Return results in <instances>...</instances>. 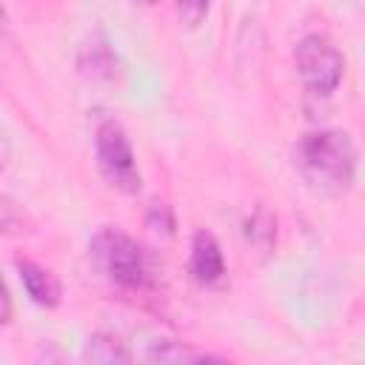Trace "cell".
<instances>
[{"instance_id": "1", "label": "cell", "mask_w": 365, "mask_h": 365, "mask_svg": "<svg viewBox=\"0 0 365 365\" xmlns=\"http://www.w3.org/2000/svg\"><path fill=\"white\" fill-rule=\"evenodd\" d=\"M294 168L319 194L339 197L356 180V145L342 128H317L297 140Z\"/></svg>"}, {"instance_id": "2", "label": "cell", "mask_w": 365, "mask_h": 365, "mask_svg": "<svg viewBox=\"0 0 365 365\" xmlns=\"http://www.w3.org/2000/svg\"><path fill=\"white\" fill-rule=\"evenodd\" d=\"M88 257L94 268L120 291L148 294L160 285L157 257L140 240L120 228H100L88 242Z\"/></svg>"}, {"instance_id": "3", "label": "cell", "mask_w": 365, "mask_h": 365, "mask_svg": "<svg viewBox=\"0 0 365 365\" xmlns=\"http://www.w3.org/2000/svg\"><path fill=\"white\" fill-rule=\"evenodd\" d=\"M94 157L100 177L120 194H137L143 188V174L125 128L117 120H103L94 131Z\"/></svg>"}, {"instance_id": "4", "label": "cell", "mask_w": 365, "mask_h": 365, "mask_svg": "<svg viewBox=\"0 0 365 365\" xmlns=\"http://www.w3.org/2000/svg\"><path fill=\"white\" fill-rule=\"evenodd\" d=\"M294 60H297V71L308 94L328 97L331 91H336L342 71H345V57L325 34L302 37L294 48Z\"/></svg>"}, {"instance_id": "5", "label": "cell", "mask_w": 365, "mask_h": 365, "mask_svg": "<svg viewBox=\"0 0 365 365\" xmlns=\"http://www.w3.org/2000/svg\"><path fill=\"white\" fill-rule=\"evenodd\" d=\"M188 268L200 285H220L225 279V257H222V248L214 234H208V231L194 234Z\"/></svg>"}, {"instance_id": "6", "label": "cell", "mask_w": 365, "mask_h": 365, "mask_svg": "<svg viewBox=\"0 0 365 365\" xmlns=\"http://www.w3.org/2000/svg\"><path fill=\"white\" fill-rule=\"evenodd\" d=\"M17 271H20V279L26 285V294L31 297V302H37L43 308L60 305L63 285H60V279L48 268H43V265H37L31 259H17Z\"/></svg>"}, {"instance_id": "7", "label": "cell", "mask_w": 365, "mask_h": 365, "mask_svg": "<svg viewBox=\"0 0 365 365\" xmlns=\"http://www.w3.org/2000/svg\"><path fill=\"white\" fill-rule=\"evenodd\" d=\"M77 66L91 80H114V74H117V54H114V48L108 46V40L103 34H94L91 40L83 43Z\"/></svg>"}, {"instance_id": "8", "label": "cell", "mask_w": 365, "mask_h": 365, "mask_svg": "<svg viewBox=\"0 0 365 365\" xmlns=\"http://www.w3.org/2000/svg\"><path fill=\"white\" fill-rule=\"evenodd\" d=\"M83 359L88 362H103V365H117V362H131V351L125 348V342H120L114 334H94L86 348H83Z\"/></svg>"}, {"instance_id": "9", "label": "cell", "mask_w": 365, "mask_h": 365, "mask_svg": "<svg viewBox=\"0 0 365 365\" xmlns=\"http://www.w3.org/2000/svg\"><path fill=\"white\" fill-rule=\"evenodd\" d=\"M245 240L259 251L274 248V242H277V217L265 205H257L254 214L245 220Z\"/></svg>"}, {"instance_id": "10", "label": "cell", "mask_w": 365, "mask_h": 365, "mask_svg": "<svg viewBox=\"0 0 365 365\" xmlns=\"http://www.w3.org/2000/svg\"><path fill=\"white\" fill-rule=\"evenodd\" d=\"M148 359L151 362H208V359H222V356L188 348L182 342H160V345H154L148 351Z\"/></svg>"}, {"instance_id": "11", "label": "cell", "mask_w": 365, "mask_h": 365, "mask_svg": "<svg viewBox=\"0 0 365 365\" xmlns=\"http://www.w3.org/2000/svg\"><path fill=\"white\" fill-rule=\"evenodd\" d=\"M31 217L23 205H17L11 197L0 194V234H26L31 231Z\"/></svg>"}, {"instance_id": "12", "label": "cell", "mask_w": 365, "mask_h": 365, "mask_svg": "<svg viewBox=\"0 0 365 365\" xmlns=\"http://www.w3.org/2000/svg\"><path fill=\"white\" fill-rule=\"evenodd\" d=\"M214 0H177V17L185 29H197L205 17H208V9H211Z\"/></svg>"}, {"instance_id": "13", "label": "cell", "mask_w": 365, "mask_h": 365, "mask_svg": "<svg viewBox=\"0 0 365 365\" xmlns=\"http://www.w3.org/2000/svg\"><path fill=\"white\" fill-rule=\"evenodd\" d=\"M148 225L154 231H163V234H171L174 231V214L165 202H151L148 208Z\"/></svg>"}, {"instance_id": "14", "label": "cell", "mask_w": 365, "mask_h": 365, "mask_svg": "<svg viewBox=\"0 0 365 365\" xmlns=\"http://www.w3.org/2000/svg\"><path fill=\"white\" fill-rule=\"evenodd\" d=\"M14 317V302H11V291L6 285V279L0 277V325H9Z\"/></svg>"}, {"instance_id": "15", "label": "cell", "mask_w": 365, "mask_h": 365, "mask_svg": "<svg viewBox=\"0 0 365 365\" xmlns=\"http://www.w3.org/2000/svg\"><path fill=\"white\" fill-rule=\"evenodd\" d=\"M9 160H11V143H9L6 131L0 128V171L9 165Z\"/></svg>"}, {"instance_id": "16", "label": "cell", "mask_w": 365, "mask_h": 365, "mask_svg": "<svg viewBox=\"0 0 365 365\" xmlns=\"http://www.w3.org/2000/svg\"><path fill=\"white\" fill-rule=\"evenodd\" d=\"M6 31V11H3V6H0V34Z\"/></svg>"}, {"instance_id": "17", "label": "cell", "mask_w": 365, "mask_h": 365, "mask_svg": "<svg viewBox=\"0 0 365 365\" xmlns=\"http://www.w3.org/2000/svg\"><path fill=\"white\" fill-rule=\"evenodd\" d=\"M140 3H145V6H151V3H157V0H140Z\"/></svg>"}]
</instances>
